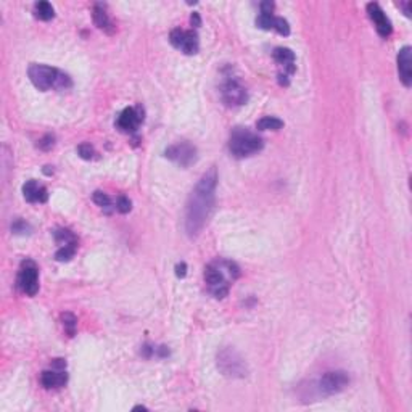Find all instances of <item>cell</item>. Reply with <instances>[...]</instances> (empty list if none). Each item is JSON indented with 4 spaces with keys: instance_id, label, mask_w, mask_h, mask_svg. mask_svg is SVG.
Returning <instances> with one entry per match:
<instances>
[{
    "instance_id": "6da1fadb",
    "label": "cell",
    "mask_w": 412,
    "mask_h": 412,
    "mask_svg": "<svg viewBox=\"0 0 412 412\" xmlns=\"http://www.w3.org/2000/svg\"><path fill=\"white\" fill-rule=\"evenodd\" d=\"M216 185L218 172L216 168H211L202 176V179L198 181L190 197H188L185 208V232L190 238L200 235V232L203 230L211 213H213L216 202Z\"/></svg>"
},
{
    "instance_id": "7a4b0ae2",
    "label": "cell",
    "mask_w": 412,
    "mask_h": 412,
    "mask_svg": "<svg viewBox=\"0 0 412 412\" xmlns=\"http://www.w3.org/2000/svg\"><path fill=\"white\" fill-rule=\"evenodd\" d=\"M240 269L235 263L221 259L216 263H211L205 267V280L208 284L209 292L214 295V298H226L229 293L230 280L233 282L238 279Z\"/></svg>"
},
{
    "instance_id": "3957f363",
    "label": "cell",
    "mask_w": 412,
    "mask_h": 412,
    "mask_svg": "<svg viewBox=\"0 0 412 412\" xmlns=\"http://www.w3.org/2000/svg\"><path fill=\"white\" fill-rule=\"evenodd\" d=\"M28 76L34 87L42 92L50 91V89L64 91V89H70L73 85V81L68 74L46 64H31L28 70Z\"/></svg>"
},
{
    "instance_id": "277c9868",
    "label": "cell",
    "mask_w": 412,
    "mask_h": 412,
    "mask_svg": "<svg viewBox=\"0 0 412 412\" xmlns=\"http://www.w3.org/2000/svg\"><path fill=\"white\" fill-rule=\"evenodd\" d=\"M264 147V140L258 134L251 132L247 127L232 129L229 137V151L235 158H248L253 157Z\"/></svg>"
},
{
    "instance_id": "5b68a950",
    "label": "cell",
    "mask_w": 412,
    "mask_h": 412,
    "mask_svg": "<svg viewBox=\"0 0 412 412\" xmlns=\"http://www.w3.org/2000/svg\"><path fill=\"white\" fill-rule=\"evenodd\" d=\"M218 367L222 375L230 378H243L248 375V365L233 348H222L218 353Z\"/></svg>"
},
{
    "instance_id": "8992f818",
    "label": "cell",
    "mask_w": 412,
    "mask_h": 412,
    "mask_svg": "<svg viewBox=\"0 0 412 412\" xmlns=\"http://www.w3.org/2000/svg\"><path fill=\"white\" fill-rule=\"evenodd\" d=\"M16 285L28 296H34L39 292V269L32 259H25L21 263Z\"/></svg>"
},
{
    "instance_id": "52a82bcc",
    "label": "cell",
    "mask_w": 412,
    "mask_h": 412,
    "mask_svg": "<svg viewBox=\"0 0 412 412\" xmlns=\"http://www.w3.org/2000/svg\"><path fill=\"white\" fill-rule=\"evenodd\" d=\"M350 385V375L344 371L326 372L317 382V393L322 396H332L341 393Z\"/></svg>"
},
{
    "instance_id": "ba28073f",
    "label": "cell",
    "mask_w": 412,
    "mask_h": 412,
    "mask_svg": "<svg viewBox=\"0 0 412 412\" xmlns=\"http://www.w3.org/2000/svg\"><path fill=\"white\" fill-rule=\"evenodd\" d=\"M221 98L227 106H242L247 103L248 92L238 79L229 76L227 79L221 84Z\"/></svg>"
},
{
    "instance_id": "9c48e42d",
    "label": "cell",
    "mask_w": 412,
    "mask_h": 412,
    "mask_svg": "<svg viewBox=\"0 0 412 412\" xmlns=\"http://www.w3.org/2000/svg\"><path fill=\"white\" fill-rule=\"evenodd\" d=\"M169 42L177 50L184 52L185 55H195L200 49L198 34L193 29H190V31H184L181 28L172 29L171 34H169Z\"/></svg>"
},
{
    "instance_id": "30bf717a",
    "label": "cell",
    "mask_w": 412,
    "mask_h": 412,
    "mask_svg": "<svg viewBox=\"0 0 412 412\" xmlns=\"http://www.w3.org/2000/svg\"><path fill=\"white\" fill-rule=\"evenodd\" d=\"M164 155H166V158H169L176 164L182 166V168H187V166H190L197 161V148L190 142H185V140L177 142L169 148H166Z\"/></svg>"
},
{
    "instance_id": "8fae6325",
    "label": "cell",
    "mask_w": 412,
    "mask_h": 412,
    "mask_svg": "<svg viewBox=\"0 0 412 412\" xmlns=\"http://www.w3.org/2000/svg\"><path fill=\"white\" fill-rule=\"evenodd\" d=\"M367 13H369V18L374 21V25H375V29L377 32L380 34L383 39L392 36V32H393V26H392V21L388 19L386 13L382 10V7L378 5V4H367Z\"/></svg>"
},
{
    "instance_id": "7c38bea8",
    "label": "cell",
    "mask_w": 412,
    "mask_h": 412,
    "mask_svg": "<svg viewBox=\"0 0 412 412\" xmlns=\"http://www.w3.org/2000/svg\"><path fill=\"white\" fill-rule=\"evenodd\" d=\"M142 122H143V110L140 106H134V108L131 106V108H126L119 115L116 124H118V129H121L122 132H136Z\"/></svg>"
},
{
    "instance_id": "4fadbf2b",
    "label": "cell",
    "mask_w": 412,
    "mask_h": 412,
    "mask_svg": "<svg viewBox=\"0 0 412 412\" xmlns=\"http://www.w3.org/2000/svg\"><path fill=\"white\" fill-rule=\"evenodd\" d=\"M398 74L399 79L406 87H410L412 84V49L409 46H404L398 52Z\"/></svg>"
},
{
    "instance_id": "5bb4252c",
    "label": "cell",
    "mask_w": 412,
    "mask_h": 412,
    "mask_svg": "<svg viewBox=\"0 0 412 412\" xmlns=\"http://www.w3.org/2000/svg\"><path fill=\"white\" fill-rule=\"evenodd\" d=\"M23 197L29 203H46L47 198H49V193H47V188L40 185L39 182L28 181L23 185Z\"/></svg>"
},
{
    "instance_id": "9a60e30c",
    "label": "cell",
    "mask_w": 412,
    "mask_h": 412,
    "mask_svg": "<svg viewBox=\"0 0 412 412\" xmlns=\"http://www.w3.org/2000/svg\"><path fill=\"white\" fill-rule=\"evenodd\" d=\"M66 382H68V374H66L64 371L53 369V367H52V371H44L40 375V383L47 389L61 388Z\"/></svg>"
},
{
    "instance_id": "2e32d148",
    "label": "cell",
    "mask_w": 412,
    "mask_h": 412,
    "mask_svg": "<svg viewBox=\"0 0 412 412\" xmlns=\"http://www.w3.org/2000/svg\"><path fill=\"white\" fill-rule=\"evenodd\" d=\"M92 18H94V23L98 29L105 31L106 34H113L116 26L113 25V21L110 19L108 13H106V8L105 5L102 4H97L92 10Z\"/></svg>"
},
{
    "instance_id": "e0dca14e",
    "label": "cell",
    "mask_w": 412,
    "mask_h": 412,
    "mask_svg": "<svg viewBox=\"0 0 412 412\" xmlns=\"http://www.w3.org/2000/svg\"><path fill=\"white\" fill-rule=\"evenodd\" d=\"M272 57H274V60L277 63L282 64L284 68H287L288 73H293L295 71V53L290 49H287V47H277L272 52Z\"/></svg>"
},
{
    "instance_id": "ac0fdd59",
    "label": "cell",
    "mask_w": 412,
    "mask_h": 412,
    "mask_svg": "<svg viewBox=\"0 0 412 412\" xmlns=\"http://www.w3.org/2000/svg\"><path fill=\"white\" fill-rule=\"evenodd\" d=\"M284 127V121L274 116H264L256 122V129L258 131H279Z\"/></svg>"
},
{
    "instance_id": "d6986e66",
    "label": "cell",
    "mask_w": 412,
    "mask_h": 412,
    "mask_svg": "<svg viewBox=\"0 0 412 412\" xmlns=\"http://www.w3.org/2000/svg\"><path fill=\"white\" fill-rule=\"evenodd\" d=\"M55 242H57L60 247H66V245H73L77 243V238L70 229H57L53 232Z\"/></svg>"
},
{
    "instance_id": "ffe728a7",
    "label": "cell",
    "mask_w": 412,
    "mask_h": 412,
    "mask_svg": "<svg viewBox=\"0 0 412 412\" xmlns=\"http://www.w3.org/2000/svg\"><path fill=\"white\" fill-rule=\"evenodd\" d=\"M34 16L42 21H49L55 16V10L49 2H37L34 5Z\"/></svg>"
},
{
    "instance_id": "44dd1931",
    "label": "cell",
    "mask_w": 412,
    "mask_h": 412,
    "mask_svg": "<svg viewBox=\"0 0 412 412\" xmlns=\"http://www.w3.org/2000/svg\"><path fill=\"white\" fill-rule=\"evenodd\" d=\"M76 250H77V243H73V245H66V247H61L57 253H55V259L60 261V263H68L74 258L76 254Z\"/></svg>"
},
{
    "instance_id": "7402d4cb",
    "label": "cell",
    "mask_w": 412,
    "mask_h": 412,
    "mask_svg": "<svg viewBox=\"0 0 412 412\" xmlns=\"http://www.w3.org/2000/svg\"><path fill=\"white\" fill-rule=\"evenodd\" d=\"M61 324H63L64 332L68 333V337H74L76 327H77V319H76V316L71 314V313H63V314H61Z\"/></svg>"
},
{
    "instance_id": "603a6c76",
    "label": "cell",
    "mask_w": 412,
    "mask_h": 412,
    "mask_svg": "<svg viewBox=\"0 0 412 412\" xmlns=\"http://www.w3.org/2000/svg\"><path fill=\"white\" fill-rule=\"evenodd\" d=\"M274 19L275 16L272 13H259L258 18H256V26L266 31H271L274 29Z\"/></svg>"
},
{
    "instance_id": "cb8c5ba5",
    "label": "cell",
    "mask_w": 412,
    "mask_h": 412,
    "mask_svg": "<svg viewBox=\"0 0 412 412\" xmlns=\"http://www.w3.org/2000/svg\"><path fill=\"white\" fill-rule=\"evenodd\" d=\"M92 200H94V203L95 205H98L100 208L102 209H105L106 213H110V206H111V198L106 195V193H103V192H100V190H97V192H94V195H92Z\"/></svg>"
},
{
    "instance_id": "d4e9b609",
    "label": "cell",
    "mask_w": 412,
    "mask_h": 412,
    "mask_svg": "<svg viewBox=\"0 0 412 412\" xmlns=\"http://www.w3.org/2000/svg\"><path fill=\"white\" fill-rule=\"evenodd\" d=\"M274 31L279 32L280 36H288V34H290V25H288V21L285 18L275 16V19H274Z\"/></svg>"
},
{
    "instance_id": "484cf974",
    "label": "cell",
    "mask_w": 412,
    "mask_h": 412,
    "mask_svg": "<svg viewBox=\"0 0 412 412\" xmlns=\"http://www.w3.org/2000/svg\"><path fill=\"white\" fill-rule=\"evenodd\" d=\"M77 155H79L82 160H92L94 155H95V150L91 143H81V145L77 147Z\"/></svg>"
},
{
    "instance_id": "4316f807",
    "label": "cell",
    "mask_w": 412,
    "mask_h": 412,
    "mask_svg": "<svg viewBox=\"0 0 412 412\" xmlns=\"http://www.w3.org/2000/svg\"><path fill=\"white\" fill-rule=\"evenodd\" d=\"M131 208H132V203H131V200L127 197H119L116 200V211H118V213L126 214V213H129V211H131Z\"/></svg>"
},
{
    "instance_id": "83f0119b",
    "label": "cell",
    "mask_w": 412,
    "mask_h": 412,
    "mask_svg": "<svg viewBox=\"0 0 412 412\" xmlns=\"http://www.w3.org/2000/svg\"><path fill=\"white\" fill-rule=\"evenodd\" d=\"M12 230H13V233H19V235H25V233H29V232H31V226L28 224V222L18 219V221H15L13 224H12Z\"/></svg>"
},
{
    "instance_id": "f1b7e54d",
    "label": "cell",
    "mask_w": 412,
    "mask_h": 412,
    "mask_svg": "<svg viewBox=\"0 0 412 412\" xmlns=\"http://www.w3.org/2000/svg\"><path fill=\"white\" fill-rule=\"evenodd\" d=\"M37 145H39V148H40V150H46V151H47V150H52V148H53V145H55V137H53V136H50V134H47L46 137L39 140Z\"/></svg>"
},
{
    "instance_id": "f546056e",
    "label": "cell",
    "mask_w": 412,
    "mask_h": 412,
    "mask_svg": "<svg viewBox=\"0 0 412 412\" xmlns=\"http://www.w3.org/2000/svg\"><path fill=\"white\" fill-rule=\"evenodd\" d=\"M259 7H261V13H272L274 2H271V0H266V2H263Z\"/></svg>"
},
{
    "instance_id": "4dcf8cb0",
    "label": "cell",
    "mask_w": 412,
    "mask_h": 412,
    "mask_svg": "<svg viewBox=\"0 0 412 412\" xmlns=\"http://www.w3.org/2000/svg\"><path fill=\"white\" fill-rule=\"evenodd\" d=\"M185 274H187V264L185 263H181V264H177L176 266V275L177 277H185Z\"/></svg>"
},
{
    "instance_id": "1f68e13d",
    "label": "cell",
    "mask_w": 412,
    "mask_h": 412,
    "mask_svg": "<svg viewBox=\"0 0 412 412\" xmlns=\"http://www.w3.org/2000/svg\"><path fill=\"white\" fill-rule=\"evenodd\" d=\"M52 367H53V369H58V371H64V367H66V361H64V359H53Z\"/></svg>"
},
{
    "instance_id": "d6a6232c",
    "label": "cell",
    "mask_w": 412,
    "mask_h": 412,
    "mask_svg": "<svg viewBox=\"0 0 412 412\" xmlns=\"http://www.w3.org/2000/svg\"><path fill=\"white\" fill-rule=\"evenodd\" d=\"M190 23H192V26H195V28H198L200 25H202V19H200V15H198V13H192V16H190Z\"/></svg>"
},
{
    "instance_id": "836d02e7",
    "label": "cell",
    "mask_w": 412,
    "mask_h": 412,
    "mask_svg": "<svg viewBox=\"0 0 412 412\" xmlns=\"http://www.w3.org/2000/svg\"><path fill=\"white\" fill-rule=\"evenodd\" d=\"M399 7L404 10V15H406V16H410V2H406V4H399Z\"/></svg>"
},
{
    "instance_id": "e575fe53",
    "label": "cell",
    "mask_w": 412,
    "mask_h": 412,
    "mask_svg": "<svg viewBox=\"0 0 412 412\" xmlns=\"http://www.w3.org/2000/svg\"><path fill=\"white\" fill-rule=\"evenodd\" d=\"M279 82H280V85H288V84H290L285 74H279Z\"/></svg>"
},
{
    "instance_id": "d590c367",
    "label": "cell",
    "mask_w": 412,
    "mask_h": 412,
    "mask_svg": "<svg viewBox=\"0 0 412 412\" xmlns=\"http://www.w3.org/2000/svg\"><path fill=\"white\" fill-rule=\"evenodd\" d=\"M44 174H46V176H52L53 174L52 166H46V168H44Z\"/></svg>"
},
{
    "instance_id": "8d00e7d4",
    "label": "cell",
    "mask_w": 412,
    "mask_h": 412,
    "mask_svg": "<svg viewBox=\"0 0 412 412\" xmlns=\"http://www.w3.org/2000/svg\"><path fill=\"white\" fill-rule=\"evenodd\" d=\"M134 410H147V407L145 406H136V407H134Z\"/></svg>"
}]
</instances>
